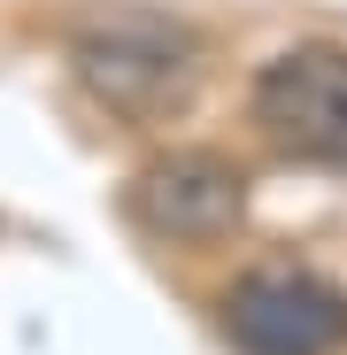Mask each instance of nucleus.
<instances>
[{
    "label": "nucleus",
    "mask_w": 347,
    "mask_h": 355,
    "mask_svg": "<svg viewBox=\"0 0 347 355\" xmlns=\"http://www.w3.org/2000/svg\"><path fill=\"white\" fill-rule=\"evenodd\" d=\"M224 332L240 355H332L347 340V293L317 270H247L224 293Z\"/></svg>",
    "instance_id": "20e7f679"
},
{
    "label": "nucleus",
    "mask_w": 347,
    "mask_h": 355,
    "mask_svg": "<svg viewBox=\"0 0 347 355\" xmlns=\"http://www.w3.org/2000/svg\"><path fill=\"white\" fill-rule=\"evenodd\" d=\"M255 124L278 155L347 178V46L301 39L255 70Z\"/></svg>",
    "instance_id": "f03ea898"
},
{
    "label": "nucleus",
    "mask_w": 347,
    "mask_h": 355,
    "mask_svg": "<svg viewBox=\"0 0 347 355\" xmlns=\"http://www.w3.org/2000/svg\"><path fill=\"white\" fill-rule=\"evenodd\" d=\"M70 78L116 124H162L201 85V39L162 8H100L70 31Z\"/></svg>",
    "instance_id": "f257e3e1"
},
{
    "label": "nucleus",
    "mask_w": 347,
    "mask_h": 355,
    "mask_svg": "<svg viewBox=\"0 0 347 355\" xmlns=\"http://www.w3.org/2000/svg\"><path fill=\"white\" fill-rule=\"evenodd\" d=\"M124 209H132L139 232H154L170 248H208V240H224L247 216V178L216 147H170V155H154L132 178Z\"/></svg>",
    "instance_id": "7ed1b4c3"
}]
</instances>
